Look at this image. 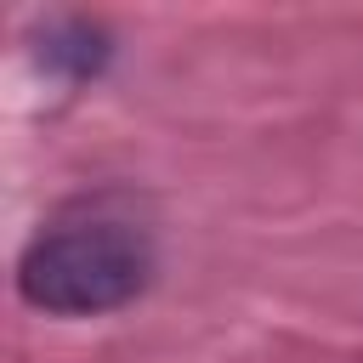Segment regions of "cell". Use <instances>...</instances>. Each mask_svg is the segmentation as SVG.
<instances>
[{"label":"cell","mask_w":363,"mask_h":363,"mask_svg":"<svg viewBox=\"0 0 363 363\" xmlns=\"http://www.w3.org/2000/svg\"><path fill=\"white\" fill-rule=\"evenodd\" d=\"M153 255L136 227L119 221H85L40 233L17 261V289L28 306L57 318H91L136 301L147 289Z\"/></svg>","instance_id":"cell-1"},{"label":"cell","mask_w":363,"mask_h":363,"mask_svg":"<svg viewBox=\"0 0 363 363\" xmlns=\"http://www.w3.org/2000/svg\"><path fill=\"white\" fill-rule=\"evenodd\" d=\"M45 57H51V62H62L68 74H91V68L102 62V45H96V28H85V23H62V28L51 34V45H45Z\"/></svg>","instance_id":"cell-2"}]
</instances>
